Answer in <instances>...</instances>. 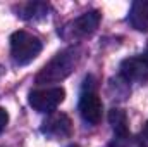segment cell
I'll list each match as a JSON object with an SVG mask.
<instances>
[{
	"instance_id": "6da1fadb",
	"label": "cell",
	"mask_w": 148,
	"mask_h": 147,
	"mask_svg": "<svg viewBox=\"0 0 148 147\" xmlns=\"http://www.w3.org/2000/svg\"><path fill=\"white\" fill-rule=\"evenodd\" d=\"M77 61H79L77 47H67V49L60 50L36 74V83H57V81L67 78L74 71Z\"/></svg>"
},
{
	"instance_id": "9a60e30c",
	"label": "cell",
	"mask_w": 148,
	"mask_h": 147,
	"mask_svg": "<svg viewBox=\"0 0 148 147\" xmlns=\"http://www.w3.org/2000/svg\"><path fill=\"white\" fill-rule=\"evenodd\" d=\"M67 147H79V146H74V144H73V146H67Z\"/></svg>"
},
{
	"instance_id": "9c48e42d",
	"label": "cell",
	"mask_w": 148,
	"mask_h": 147,
	"mask_svg": "<svg viewBox=\"0 0 148 147\" xmlns=\"http://www.w3.org/2000/svg\"><path fill=\"white\" fill-rule=\"evenodd\" d=\"M109 123H110L112 130L115 132V135L129 133L127 132V114H126V111L112 107L109 111Z\"/></svg>"
},
{
	"instance_id": "3957f363",
	"label": "cell",
	"mask_w": 148,
	"mask_h": 147,
	"mask_svg": "<svg viewBox=\"0 0 148 147\" xmlns=\"http://www.w3.org/2000/svg\"><path fill=\"white\" fill-rule=\"evenodd\" d=\"M66 92L60 87H50V88H40L33 90L28 97L29 106L38 112H52L64 102Z\"/></svg>"
},
{
	"instance_id": "52a82bcc",
	"label": "cell",
	"mask_w": 148,
	"mask_h": 147,
	"mask_svg": "<svg viewBox=\"0 0 148 147\" xmlns=\"http://www.w3.org/2000/svg\"><path fill=\"white\" fill-rule=\"evenodd\" d=\"M121 76L126 81H148V64L143 57H127L121 62Z\"/></svg>"
},
{
	"instance_id": "277c9868",
	"label": "cell",
	"mask_w": 148,
	"mask_h": 147,
	"mask_svg": "<svg viewBox=\"0 0 148 147\" xmlns=\"http://www.w3.org/2000/svg\"><path fill=\"white\" fill-rule=\"evenodd\" d=\"M98 24H100V12L98 10L84 12L83 16L76 17L74 21H71L64 28L62 37L66 38V40H77V38L90 37L91 33L97 31Z\"/></svg>"
},
{
	"instance_id": "30bf717a",
	"label": "cell",
	"mask_w": 148,
	"mask_h": 147,
	"mask_svg": "<svg viewBox=\"0 0 148 147\" xmlns=\"http://www.w3.org/2000/svg\"><path fill=\"white\" fill-rule=\"evenodd\" d=\"M110 147H147L145 142L131 133H124V135H115L114 140L110 142Z\"/></svg>"
},
{
	"instance_id": "7c38bea8",
	"label": "cell",
	"mask_w": 148,
	"mask_h": 147,
	"mask_svg": "<svg viewBox=\"0 0 148 147\" xmlns=\"http://www.w3.org/2000/svg\"><path fill=\"white\" fill-rule=\"evenodd\" d=\"M7 123H9V114H7V111L3 109V107H0V133L5 130Z\"/></svg>"
},
{
	"instance_id": "8992f818",
	"label": "cell",
	"mask_w": 148,
	"mask_h": 147,
	"mask_svg": "<svg viewBox=\"0 0 148 147\" xmlns=\"http://www.w3.org/2000/svg\"><path fill=\"white\" fill-rule=\"evenodd\" d=\"M79 112H81L84 121H88L91 125L100 123V119H102V101L93 90H88V92H84L81 95V99H79Z\"/></svg>"
},
{
	"instance_id": "7a4b0ae2",
	"label": "cell",
	"mask_w": 148,
	"mask_h": 147,
	"mask_svg": "<svg viewBox=\"0 0 148 147\" xmlns=\"http://www.w3.org/2000/svg\"><path fill=\"white\" fill-rule=\"evenodd\" d=\"M41 42L40 38L28 33V31H16L10 37V55L12 61L17 66H26L33 62L41 52Z\"/></svg>"
},
{
	"instance_id": "4fadbf2b",
	"label": "cell",
	"mask_w": 148,
	"mask_h": 147,
	"mask_svg": "<svg viewBox=\"0 0 148 147\" xmlns=\"http://www.w3.org/2000/svg\"><path fill=\"white\" fill-rule=\"evenodd\" d=\"M141 57H143V61H145V62L148 64V47H147V50H145V54H143Z\"/></svg>"
},
{
	"instance_id": "5bb4252c",
	"label": "cell",
	"mask_w": 148,
	"mask_h": 147,
	"mask_svg": "<svg viewBox=\"0 0 148 147\" xmlns=\"http://www.w3.org/2000/svg\"><path fill=\"white\" fill-rule=\"evenodd\" d=\"M145 135L148 137V123H147V128H145Z\"/></svg>"
},
{
	"instance_id": "8fae6325",
	"label": "cell",
	"mask_w": 148,
	"mask_h": 147,
	"mask_svg": "<svg viewBox=\"0 0 148 147\" xmlns=\"http://www.w3.org/2000/svg\"><path fill=\"white\" fill-rule=\"evenodd\" d=\"M48 10V5L45 3H40V2H33V3H26L23 5V10H21V17L23 19H35L36 16H43L47 14Z\"/></svg>"
},
{
	"instance_id": "5b68a950",
	"label": "cell",
	"mask_w": 148,
	"mask_h": 147,
	"mask_svg": "<svg viewBox=\"0 0 148 147\" xmlns=\"http://www.w3.org/2000/svg\"><path fill=\"white\" fill-rule=\"evenodd\" d=\"M41 133H45L50 139H66L73 133V123L67 114L57 112L48 116L41 123Z\"/></svg>"
},
{
	"instance_id": "ba28073f",
	"label": "cell",
	"mask_w": 148,
	"mask_h": 147,
	"mask_svg": "<svg viewBox=\"0 0 148 147\" xmlns=\"http://www.w3.org/2000/svg\"><path fill=\"white\" fill-rule=\"evenodd\" d=\"M127 21L138 31H148V0H136L131 5Z\"/></svg>"
}]
</instances>
